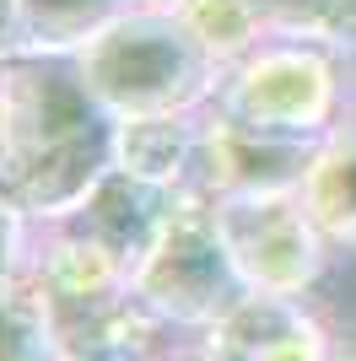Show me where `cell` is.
Segmentation results:
<instances>
[{"label":"cell","mask_w":356,"mask_h":361,"mask_svg":"<svg viewBox=\"0 0 356 361\" xmlns=\"http://www.w3.org/2000/svg\"><path fill=\"white\" fill-rule=\"evenodd\" d=\"M6 205L59 221L114 167L119 119L92 97L76 54H6Z\"/></svg>","instance_id":"cell-1"},{"label":"cell","mask_w":356,"mask_h":361,"mask_svg":"<svg viewBox=\"0 0 356 361\" xmlns=\"http://www.w3.org/2000/svg\"><path fill=\"white\" fill-rule=\"evenodd\" d=\"M76 65L87 75L92 97L114 119L200 114L216 92V75H222V65L189 38L178 11H157V6H135L119 22H108L76 54Z\"/></svg>","instance_id":"cell-2"},{"label":"cell","mask_w":356,"mask_h":361,"mask_svg":"<svg viewBox=\"0 0 356 361\" xmlns=\"http://www.w3.org/2000/svg\"><path fill=\"white\" fill-rule=\"evenodd\" d=\"M356 65L319 38H270L254 54L222 65L210 114L281 135H335L351 114Z\"/></svg>","instance_id":"cell-3"},{"label":"cell","mask_w":356,"mask_h":361,"mask_svg":"<svg viewBox=\"0 0 356 361\" xmlns=\"http://www.w3.org/2000/svg\"><path fill=\"white\" fill-rule=\"evenodd\" d=\"M130 291L167 318H210V324H222L249 297L243 275L232 270V254L222 243L216 205L206 189H178L173 211L151 243V254L141 259Z\"/></svg>","instance_id":"cell-4"},{"label":"cell","mask_w":356,"mask_h":361,"mask_svg":"<svg viewBox=\"0 0 356 361\" xmlns=\"http://www.w3.org/2000/svg\"><path fill=\"white\" fill-rule=\"evenodd\" d=\"M210 205L232 270L243 275L249 291L292 297L319 281L329 238L313 221L302 189H232V195H210Z\"/></svg>","instance_id":"cell-5"},{"label":"cell","mask_w":356,"mask_h":361,"mask_svg":"<svg viewBox=\"0 0 356 361\" xmlns=\"http://www.w3.org/2000/svg\"><path fill=\"white\" fill-rule=\"evenodd\" d=\"M173 200L178 195L130 178L124 167H108L103 178L81 195V205L71 216H59V221L71 226V232H81V238H92L103 254H114V264L135 281L141 259L151 254V243H157L167 211H173Z\"/></svg>","instance_id":"cell-6"},{"label":"cell","mask_w":356,"mask_h":361,"mask_svg":"<svg viewBox=\"0 0 356 361\" xmlns=\"http://www.w3.org/2000/svg\"><path fill=\"white\" fill-rule=\"evenodd\" d=\"M200 151H206V108L200 114H135V119H119L114 130V167H124L141 183H157L167 195L194 189Z\"/></svg>","instance_id":"cell-7"},{"label":"cell","mask_w":356,"mask_h":361,"mask_svg":"<svg viewBox=\"0 0 356 361\" xmlns=\"http://www.w3.org/2000/svg\"><path fill=\"white\" fill-rule=\"evenodd\" d=\"M135 0H6V54H81Z\"/></svg>","instance_id":"cell-8"},{"label":"cell","mask_w":356,"mask_h":361,"mask_svg":"<svg viewBox=\"0 0 356 361\" xmlns=\"http://www.w3.org/2000/svg\"><path fill=\"white\" fill-rule=\"evenodd\" d=\"M302 200L329 243L356 248V119H340L335 135L319 146L308 178H302Z\"/></svg>","instance_id":"cell-9"},{"label":"cell","mask_w":356,"mask_h":361,"mask_svg":"<svg viewBox=\"0 0 356 361\" xmlns=\"http://www.w3.org/2000/svg\"><path fill=\"white\" fill-rule=\"evenodd\" d=\"M178 22L189 27V38L206 49L216 65H232L243 54H254L259 44H270L259 6L254 0H178Z\"/></svg>","instance_id":"cell-10"},{"label":"cell","mask_w":356,"mask_h":361,"mask_svg":"<svg viewBox=\"0 0 356 361\" xmlns=\"http://www.w3.org/2000/svg\"><path fill=\"white\" fill-rule=\"evenodd\" d=\"M270 38H319L335 49L340 38V0H254Z\"/></svg>","instance_id":"cell-11"},{"label":"cell","mask_w":356,"mask_h":361,"mask_svg":"<svg viewBox=\"0 0 356 361\" xmlns=\"http://www.w3.org/2000/svg\"><path fill=\"white\" fill-rule=\"evenodd\" d=\"M135 6H157V11H173L178 0H135Z\"/></svg>","instance_id":"cell-12"}]
</instances>
